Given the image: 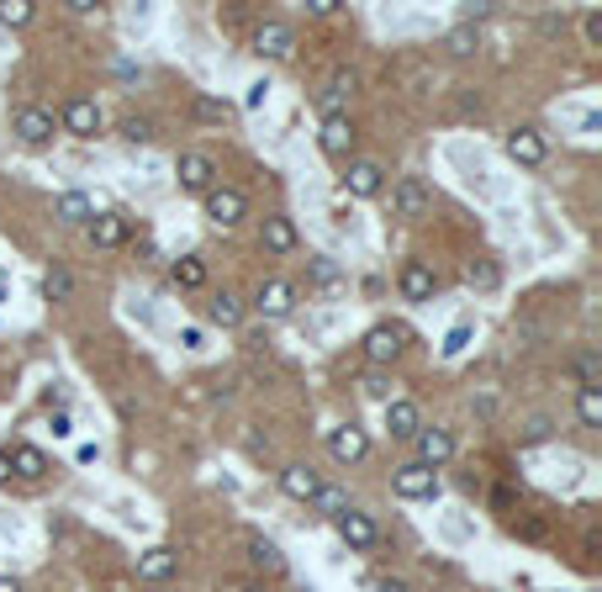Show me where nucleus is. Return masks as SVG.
<instances>
[{"label": "nucleus", "instance_id": "39448f33", "mask_svg": "<svg viewBox=\"0 0 602 592\" xmlns=\"http://www.w3.org/2000/svg\"><path fill=\"white\" fill-rule=\"evenodd\" d=\"M206 217H212L217 228H233V222L249 217V196H243L238 185H212V191H206Z\"/></svg>", "mask_w": 602, "mask_h": 592}, {"label": "nucleus", "instance_id": "4be33fe9", "mask_svg": "<svg viewBox=\"0 0 602 592\" xmlns=\"http://www.w3.org/2000/svg\"><path fill=\"white\" fill-rule=\"evenodd\" d=\"M354 69H338L333 80H328V90L317 96V106H323V117H344V106H349V96H354Z\"/></svg>", "mask_w": 602, "mask_h": 592}, {"label": "nucleus", "instance_id": "473e14b6", "mask_svg": "<svg viewBox=\"0 0 602 592\" xmlns=\"http://www.w3.org/2000/svg\"><path fill=\"white\" fill-rule=\"evenodd\" d=\"M360 392H365L370 402H381V407H386V402H391V376H386V370H370V376L360 381Z\"/></svg>", "mask_w": 602, "mask_h": 592}, {"label": "nucleus", "instance_id": "c85d7f7f", "mask_svg": "<svg viewBox=\"0 0 602 592\" xmlns=\"http://www.w3.org/2000/svg\"><path fill=\"white\" fill-rule=\"evenodd\" d=\"M169 275H175L180 291H201V286H206V259L185 254V259H175V265H169Z\"/></svg>", "mask_w": 602, "mask_h": 592}, {"label": "nucleus", "instance_id": "b1692460", "mask_svg": "<svg viewBox=\"0 0 602 592\" xmlns=\"http://www.w3.org/2000/svg\"><path fill=\"white\" fill-rule=\"evenodd\" d=\"M6 460H11V476H27V481L48 476V455L37 450V444H16V450H11Z\"/></svg>", "mask_w": 602, "mask_h": 592}, {"label": "nucleus", "instance_id": "412c9836", "mask_svg": "<svg viewBox=\"0 0 602 592\" xmlns=\"http://www.w3.org/2000/svg\"><path fill=\"white\" fill-rule=\"evenodd\" d=\"M175 571H180V555L169 550V545H154V550L138 555V577H143V582H169Z\"/></svg>", "mask_w": 602, "mask_h": 592}, {"label": "nucleus", "instance_id": "a18cd8bd", "mask_svg": "<svg viewBox=\"0 0 602 592\" xmlns=\"http://www.w3.org/2000/svg\"><path fill=\"white\" fill-rule=\"evenodd\" d=\"M0 592H22V582H16V577H0Z\"/></svg>", "mask_w": 602, "mask_h": 592}, {"label": "nucleus", "instance_id": "1a4fd4ad", "mask_svg": "<svg viewBox=\"0 0 602 592\" xmlns=\"http://www.w3.org/2000/svg\"><path fill=\"white\" fill-rule=\"evenodd\" d=\"M412 444H418V466H428V471H439V466L455 460V434H449V429H428V423H423Z\"/></svg>", "mask_w": 602, "mask_h": 592}, {"label": "nucleus", "instance_id": "ea45409f", "mask_svg": "<svg viewBox=\"0 0 602 592\" xmlns=\"http://www.w3.org/2000/svg\"><path fill=\"white\" fill-rule=\"evenodd\" d=\"M222 592H270V587L259 582V577H228V582H222Z\"/></svg>", "mask_w": 602, "mask_h": 592}, {"label": "nucleus", "instance_id": "72a5a7b5", "mask_svg": "<svg viewBox=\"0 0 602 592\" xmlns=\"http://www.w3.org/2000/svg\"><path fill=\"white\" fill-rule=\"evenodd\" d=\"M312 503L323 508V513H333V518H338V513L349 508V492H338V487H328V481H323V487H317V497H312Z\"/></svg>", "mask_w": 602, "mask_h": 592}, {"label": "nucleus", "instance_id": "f3484780", "mask_svg": "<svg viewBox=\"0 0 602 592\" xmlns=\"http://www.w3.org/2000/svg\"><path fill=\"white\" fill-rule=\"evenodd\" d=\"M328 450H333V460L354 466V460H365V455H370V434H365V429H354V423H344V429H333V434H328Z\"/></svg>", "mask_w": 602, "mask_h": 592}, {"label": "nucleus", "instance_id": "aec40b11", "mask_svg": "<svg viewBox=\"0 0 602 592\" xmlns=\"http://www.w3.org/2000/svg\"><path fill=\"white\" fill-rule=\"evenodd\" d=\"M249 566H254V577L265 582V577H280V571H286V555H280V545H275V540L254 534V540H249Z\"/></svg>", "mask_w": 602, "mask_h": 592}, {"label": "nucleus", "instance_id": "a19ab883", "mask_svg": "<svg viewBox=\"0 0 602 592\" xmlns=\"http://www.w3.org/2000/svg\"><path fill=\"white\" fill-rule=\"evenodd\" d=\"M576 376H581V386H587V381L597 376V355H592V349H587V355L576 360Z\"/></svg>", "mask_w": 602, "mask_h": 592}, {"label": "nucleus", "instance_id": "e433bc0d", "mask_svg": "<svg viewBox=\"0 0 602 592\" xmlns=\"http://www.w3.org/2000/svg\"><path fill=\"white\" fill-rule=\"evenodd\" d=\"M465 344H470V323H455V328H449V339H444V355L455 360V355H460Z\"/></svg>", "mask_w": 602, "mask_h": 592}, {"label": "nucleus", "instance_id": "f257e3e1", "mask_svg": "<svg viewBox=\"0 0 602 592\" xmlns=\"http://www.w3.org/2000/svg\"><path fill=\"white\" fill-rule=\"evenodd\" d=\"M391 492L407 497V503H428V497H439V471L418 466V460H407V466L391 471Z\"/></svg>", "mask_w": 602, "mask_h": 592}, {"label": "nucleus", "instance_id": "79ce46f5", "mask_svg": "<svg viewBox=\"0 0 602 592\" xmlns=\"http://www.w3.org/2000/svg\"><path fill=\"white\" fill-rule=\"evenodd\" d=\"M344 0H307V16H333Z\"/></svg>", "mask_w": 602, "mask_h": 592}, {"label": "nucleus", "instance_id": "de8ad7c7", "mask_svg": "<svg viewBox=\"0 0 602 592\" xmlns=\"http://www.w3.org/2000/svg\"><path fill=\"white\" fill-rule=\"evenodd\" d=\"M381 592H407V587H402L397 577H386V582H381Z\"/></svg>", "mask_w": 602, "mask_h": 592}, {"label": "nucleus", "instance_id": "9b49d317", "mask_svg": "<svg viewBox=\"0 0 602 592\" xmlns=\"http://www.w3.org/2000/svg\"><path fill=\"white\" fill-rule=\"evenodd\" d=\"M254 53L259 59H291L296 53V27L291 22H265L254 32Z\"/></svg>", "mask_w": 602, "mask_h": 592}, {"label": "nucleus", "instance_id": "37998d69", "mask_svg": "<svg viewBox=\"0 0 602 592\" xmlns=\"http://www.w3.org/2000/svg\"><path fill=\"white\" fill-rule=\"evenodd\" d=\"M265 96H270V85H265V80L249 85V106H265Z\"/></svg>", "mask_w": 602, "mask_h": 592}, {"label": "nucleus", "instance_id": "4c0bfd02", "mask_svg": "<svg viewBox=\"0 0 602 592\" xmlns=\"http://www.w3.org/2000/svg\"><path fill=\"white\" fill-rule=\"evenodd\" d=\"M550 434H555V423H550V418H529V429H523V444H544Z\"/></svg>", "mask_w": 602, "mask_h": 592}, {"label": "nucleus", "instance_id": "cd10ccee", "mask_svg": "<svg viewBox=\"0 0 602 592\" xmlns=\"http://www.w3.org/2000/svg\"><path fill=\"white\" fill-rule=\"evenodd\" d=\"M576 418L587 423V429H602V386L597 381L576 386Z\"/></svg>", "mask_w": 602, "mask_h": 592}, {"label": "nucleus", "instance_id": "2f4dec72", "mask_svg": "<svg viewBox=\"0 0 602 592\" xmlns=\"http://www.w3.org/2000/svg\"><path fill=\"white\" fill-rule=\"evenodd\" d=\"M37 16L32 0H0V27H27Z\"/></svg>", "mask_w": 602, "mask_h": 592}, {"label": "nucleus", "instance_id": "2eb2a0df", "mask_svg": "<svg viewBox=\"0 0 602 592\" xmlns=\"http://www.w3.org/2000/svg\"><path fill=\"white\" fill-rule=\"evenodd\" d=\"M291 307H296V286L291 281H265L259 286V296H254V312L259 318H291Z\"/></svg>", "mask_w": 602, "mask_h": 592}, {"label": "nucleus", "instance_id": "f8f14e48", "mask_svg": "<svg viewBox=\"0 0 602 592\" xmlns=\"http://www.w3.org/2000/svg\"><path fill=\"white\" fill-rule=\"evenodd\" d=\"M344 191H349V196H360V201L381 196V191H386V170H381V164H375V159H349Z\"/></svg>", "mask_w": 602, "mask_h": 592}, {"label": "nucleus", "instance_id": "bb28decb", "mask_svg": "<svg viewBox=\"0 0 602 592\" xmlns=\"http://www.w3.org/2000/svg\"><path fill=\"white\" fill-rule=\"evenodd\" d=\"M476 48H481V32L470 27V22L444 32V53H449V59H476Z\"/></svg>", "mask_w": 602, "mask_h": 592}, {"label": "nucleus", "instance_id": "6ab92c4d", "mask_svg": "<svg viewBox=\"0 0 602 592\" xmlns=\"http://www.w3.org/2000/svg\"><path fill=\"white\" fill-rule=\"evenodd\" d=\"M85 228H90V244L96 249H122L127 244V217L122 212H96Z\"/></svg>", "mask_w": 602, "mask_h": 592}, {"label": "nucleus", "instance_id": "7c9ffc66", "mask_svg": "<svg viewBox=\"0 0 602 592\" xmlns=\"http://www.w3.org/2000/svg\"><path fill=\"white\" fill-rule=\"evenodd\" d=\"M43 296H48V302H69V296H74V275H69L64 265H48V275H43Z\"/></svg>", "mask_w": 602, "mask_h": 592}, {"label": "nucleus", "instance_id": "20e7f679", "mask_svg": "<svg viewBox=\"0 0 602 592\" xmlns=\"http://www.w3.org/2000/svg\"><path fill=\"white\" fill-rule=\"evenodd\" d=\"M402 349H407V328H402V323H375V328L365 333V360H370V365L402 360Z\"/></svg>", "mask_w": 602, "mask_h": 592}, {"label": "nucleus", "instance_id": "f03ea898", "mask_svg": "<svg viewBox=\"0 0 602 592\" xmlns=\"http://www.w3.org/2000/svg\"><path fill=\"white\" fill-rule=\"evenodd\" d=\"M333 529H338V540H344L349 550H375L381 545V524H375L365 508H344L333 518Z\"/></svg>", "mask_w": 602, "mask_h": 592}, {"label": "nucleus", "instance_id": "6e6552de", "mask_svg": "<svg viewBox=\"0 0 602 592\" xmlns=\"http://www.w3.org/2000/svg\"><path fill=\"white\" fill-rule=\"evenodd\" d=\"M175 180H180V191H212L217 185V164H212V154H201V148H191V154H180V170H175Z\"/></svg>", "mask_w": 602, "mask_h": 592}, {"label": "nucleus", "instance_id": "5701e85b", "mask_svg": "<svg viewBox=\"0 0 602 592\" xmlns=\"http://www.w3.org/2000/svg\"><path fill=\"white\" fill-rule=\"evenodd\" d=\"M317 487H323V476H317L312 466H286V471H280V492L296 497V503H312Z\"/></svg>", "mask_w": 602, "mask_h": 592}, {"label": "nucleus", "instance_id": "dca6fc26", "mask_svg": "<svg viewBox=\"0 0 602 592\" xmlns=\"http://www.w3.org/2000/svg\"><path fill=\"white\" fill-rule=\"evenodd\" d=\"M391 212L397 217H423L428 212V185L418 175H402L397 185H391Z\"/></svg>", "mask_w": 602, "mask_h": 592}, {"label": "nucleus", "instance_id": "58836bf2", "mask_svg": "<svg viewBox=\"0 0 602 592\" xmlns=\"http://www.w3.org/2000/svg\"><path fill=\"white\" fill-rule=\"evenodd\" d=\"M312 281L317 286H333L338 281V265H333V259H312Z\"/></svg>", "mask_w": 602, "mask_h": 592}, {"label": "nucleus", "instance_id": "ddd939ff", "mask_svg": "<svg viewBox=\"0 0 602 592\" xmlns=\"http://www.w3.org/2000/svg\"><path fill=\"white\" fill-rule=\"evenodd\" d=\"M296 244H301V233H296V222L291 217H265V228H259V249L265 254H275V259H286V254H296Z\"/></svg>", "mask_w": 602, "mask_h": 592}, {"label": "nucleus", "instance_id": "a211bd4d", "mask_svg": "<svg viewBox=\"0 0 602 592\" xmlns=\"http://www.w3.org/2000/svg\"><path fill=\"white\" fill-rule=\"evenodd\" d=\"M386 429H391V439H418V429H423V413H418V402H407V397H391V402H386Z\"/></svg>", "mask_w": 602, "mask_h": 592}, {"label": "nucleus", "instance_id": "393cba45", "mask_svg": "<svg viewBox=\"0 0 602 592\" xmlns=\"http://www.w3.org/2000/svg\"><path fill=\"white\" fill-rule=\"evenodd\" d=\"M53 217L69 222V228H80V222L96 217V207H90V196H85V191H64L59 201H53Z\"/></svg>", "mask_w": 602, "mask_h": 592}, {"label": "nucleus", "instance_id": "c756f323", "mask_svg": "<svg viewBox=\"0 0 602 592\" xmlns=\"http://www.w3.org/2000/svg\"><path fill=\"white\" fill-rule=\"evenodd\" d=\"M465 281L476 286V291H497V286H502V265H497V259H470V265H465Z\"/></svg>", "mask_w": 602, "mask_h": 592}, {"label": "nucleus", "instance_id": "c03bdc74", "mask_svg": "<svg viewBox=\"0 0 602 592\" xmlns=\"http://www.w3.org/2000/svg\"><path fill=\"white\" fill-rule=\"evenodd\" d=\"M587 37H592V43H602V16H597V11L587 16Z\"/></svg>", "mask_w": 602, "mask_h": 592}, {"label": "nucleus", "instance_id": "a878e982", "mask_svg": "<svg viewBox=\"0 0 602 592\" xmlns=\"http://www.w3.org/2000/svg\"><path fill=\"white\" fill-rule=\"evenodd\" d=\"M206 312H212V323H222V328H238V323H243V312H249V307H243V296H238V291H217L212 302H206Z\"/></svg>", "mask_w": 602, "mask_h": 592}, {"label": "nucleus", "instance_id": "423d86ee", "mask_svg": "<svg viewBox=\"0 0 602 592\" xmlns=\"http://www.w3.org/2000/svg\"><path fill=\"white\" fill-rule=\"evenodd\" d=\"M397 291L407 296V302H434V291H439V275L428 259H407V265L397 270Z\"/></svg>", "mask_w": 602, "mask_h": 592}, {"label": "nucleus", "instance_id": "9d476101", "mask_svg": "<svg viewBox=\"0 0 602 592\" xmlns=\"http://www.w3.org/2000/svg\"><path fill=\"white\" fill-rule=\"evenodd\" d=\"M502 148H507V159H513V164H523V170H539L544 154H550V148H544V138H539V127H513Z\"/></svg>", "mask_w": 602, "mask_h": 592}, {"label": "nucleus", "instance_id": "4468645a", "mask_svg": "<svg viewBox=\"0 0 602 592\" xmlns=\"http://www.w3.org/2000/svg\"><path fill=\"white\" fill-rule=\"evenodd\" d=\"M354 117L344 111V117H323V133H317V143H323V154L328 159H349L354 154Z\"/></svg>", "mask_w": 602, "mask_h": 592}, {"label": "nucleus", "instance_id": "0eeeda50", "mask_svg": "<svg viewBox=\"0 0 602 592\" xmlns=\"http://www.w3.org/2000/svg\"><path fill=\"white\" fill-rule=\"evenodd\" d=\"M59 127L74 138H96L101 133V106L90 101V96H69L64 111H59Z\"/></svg>", "mask_w": 602, "mask_h": 592}, {"label": "nucleus", "instance_id": "49530a36", "mask_svg": "<svg viewBox=\"0 0 602 592\" xmlns=\"http://www.w3.org/2000/svg\"><path fill=\"white\" fill-rule=\"evenodd\" d=\"M6 481H11V460L0 455V487H6Z\"/></svg>", "mask_w": 602, "mask_h": 592}, {"label": "nucleus", "instance_id": "c9c22d12", "mask_svg": "<svg viewBox=\"0 0 602 592\" xmlns=\"http://www.w3.org/2000/svg\"><path fill=\"white\" fill-rule=\"evenodd\" d=\"M122 138L127 143H148V138H154V122H148V117H127L122 122Z\"/></svg>", "mask_w": 602, "mask_h": 592}, {"label": "nucleus", "instance_id": "f704fd0d", "mask_svg": "<svg viewBox=\"0 0 602 592\" xmlns=\"http://www.w3.org/2000/svg\"><path fill=\"white\" fill-rule=\"evenodd\" d=\"M196 117H201V122H228V117H233V106H228V101L201 96V101H196Z\"/></svg>", "mask_w": 602, "mask_h": 592}, {"label": "nucleus", "instance_id": "7ed1b4c3", "mask_svg": "<svg viewBox=\"0 0 602 592\" xmlns=\"http://www.w3.org/2000/svg\"><path fill=\"white\" fill-rule=\"evenodd\" d=\"M11 133L22 138L27 148H43V143H53L59 122H53V111H48V106H22V111L11 117Z\"/></svg>", "mask_w": 602, "mask_h": 592}]
</instances>
